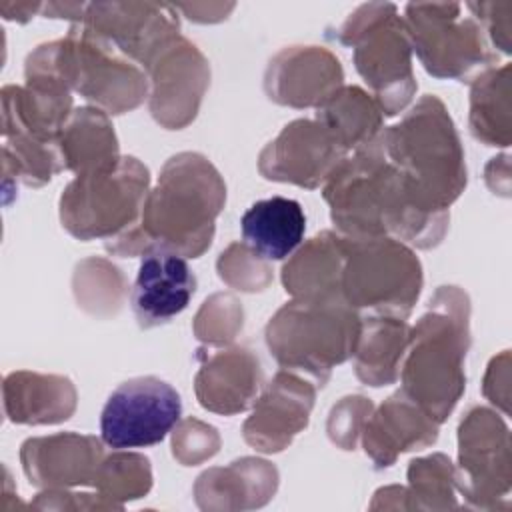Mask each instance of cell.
<instances>
[{
	"instance_id": "cell-1",
	"label": "cell",
	"mask_w": 512,
	"mask_h": 512,
	"mask_svg": "<svg viewBox=\"0 0 512 512\" xmlns=\"http://www.w3.org/2000/svg\"><path fill=\"white\" fill-rule=\"evenodd\" d=\"M224 202L226 184L214 164L198 152H180L162 166L138 222L106 240L104 248L120 258L144 256L150 250L198 258L212 244Z\"/></svg>"
},
{
	"instance_id": "cell-2",
	"label": "cell",
	"mask_w": 512,
	"mask_h": 512,
	"mask_svg": "<svg viewBox=\"0 0 512 512\" xmlns=\"http://www.w3.org/2000/svg\"><path fill=\"white\" fill-rule=\"evenodd\" d=\"M322 196L336 232L348 238L392 236L426 250L442 242L450 222V214H426L410 204L380 134L338 164Z\"/></svg>"
},
{
	"instance_id": "cell-3",
	"label": "cell",
	"mask_w": 512,
	"mask_h": 512,
	"mask_svg": "<svg viewBox=\"0 0 512 512\" xmlns=\"http://www.w3.org/2000/svg\"><path fill=\"white\" fill-rule=\"evenodd\" d=\"M380 140L410 204L426 214H450L468 174L460 136L444 102L434 94L422 96L398 124L380 132Z\"/></svg>"
},
{
	"instance_id": "cell-4",
	"label": "cell",
	"mask_w": 512,
	"mask_h": 512,
	"mask_svg": "<svg viewBox=\"0 0 512 512\" xmlns=\"http://www.w3.org/2000/svg\"><path fill=\"white\" fill-rule=\"evenodd\" d=\"M470 348V300L458 286H440L426 312L410 326L400 366L402 392L442 424L466 390L464 360Z\"/></svg>"
},
{
	"instance_id": "cell-5",
	"label": "cell",
	"mask_w": 512,
	"mask_h": 512,
	"mask_svg": "<svg viewBox=\"0 0 512 512\" xmlns=\"http://www.w3.org/2000/svg\"><path fill=\"white\" fill-rule=\"evenodd\" d=\"M362 314L344 300L286 302L266 324L264 338L280 368L324 386L332 368L354 356Z\"/></svg>"
},
{
	"instance_id": "cell-6",
	"label": "cell",
	"mask_w": 512,
	"mask_h": 512,
	"mask_svg": "<svg viewBox=\"0 0 512 512\" xmlns=\"http://www.w3.org/2000/svg\"><path fill=\"white\" fill-rule=\"evenodd\" d=\"M334 38L352 48L354 66L370 86L384 116H396L412 102L416 94L412 44L394 4L358 6L338 26Z\"/></svg>"
},
{
	"instance_id": "cell-7",
	"label": "cell",
	"mask_w": 512,
	"mask_h": 512,
	"mask_svg": "<svg viewBox=\"0 0 512 512\" xmlns=\"http://www.w3.org/2000/svg\"><path fill=\"white\" fill-rule=\"evenodd\" d=\"M342 298L358 314L406 320L418 302L424 276L412 246L392 238H348Z\"/></svg>"
},
{
	"instance_id": "cell-8",
	"label": "cell",
	"mask_w": 512,
	"mask_h": 512,
	"mask_svg": "<svg viewBox=\"0 0 512 512\" xmlns=\"http://www.w3.org/2000/svg\"><path fill=\"white\" fill-rule=\"evenodd\" d=\"M150 190V172L134 156L116 166L74 176L60 196V222L78 240L104 242L132 228Z\"/></svg>"
},
{
	"instance_id": "cell-9",
	"label": "cell",
	"mask_w": 512,
	"mask_h": 512,
	"mask_svg": "<svg viewBox=\"0 0 512 512\" xmlns=\"http://www.w3.org/2000/svg\"><path fill=\"white\" fill-rule=\"evenodd\" d=\"M46 44L62 80L94 108L124 114L148 98L150 82L144 68L82 24H72L64 38Z\"/></svg>"
},
{
	"instance_id": "cell-10",
	"label": "cell",
	"mask_w": 512,
	"mask_h": 512,
	"mask_svg": "<svg viewBox=\"0 0 512 512\" xmlns=\"http://www.w3.org/2000/svg\"><path fill=\"white\" fill-rule=\"evenodd\" d=\"M404 24L412 52L434 78L472 82L480 72L496 66L484 30L472 16H462V4L410 2Z\"/></svg>"
},
{
	"instance_id": "cell-11",
	"label": "cell",
	"mask_w": 512,
	"mask_h": 512,
	"mask_svg": "<svg viewBox=\"0 0 512 512\" xmlns=\"http://www.w3.org/2000/svg\"><path fill=\"white\" fill-rule=\"evenodd\" d=\"M512 482L510 432L486 406H472L458 426V466L454 484L474 508H498Z\"/></svg>"
},
{
	"instance_id": "cell-12",
	"label": "cell",
	"mask_w": 512,
	"mask_h": 512,
	"mask_svg": "<svg viewBox=\"0 0 512 512\" xmlns=\"http://www.w3.org/2000/svg\"><path fill=\"white\" fill-rule=\"evenodd\" d=\"M180 394L156 376L122 382L100 414L102 442L116 450L146 448L162 442L180 422Z\"/></svg>"
},
{
	"instance_id": "cell-13",
	"label": "cell",
	"mask_w": 512,
	"mask_h": 512,
	"mask_svg": "<svg viewBox=\"0 0 512 512\" xmlns=\"http://www.w3.org/2000/svg\"><path fill=\"white\" fill-rule=\"evenodd\" d=\"M144 72L150 82L148 106L154 120L166 130L186 128L196 118L210 84L206 56L178 34L152 54Z\"/></svg>"
},
{
	"instance_id": "cell-14",
	"label": "cell",
	"mask_w": 512,
	"mask_h": 512,
	"mask_svg": "<svg viewBox=\"0 0 512 512\" xmlns=\"http://www.w3.org/2000/svg\"><path fill=\"white\" fill-rule=\"evenodd\" d=\"M78 24L142 68L158 48L180 34L178 10L154 2H92Z\"/></svg>"
},
{
	"instance_id": "cell-15",
	"label": "cell",
	"mask_w": 512,
	"mask_h": 512,
	"mask_svg": "<svg viewBox=\"0 0 512 512\" xmlns=\"http://www.w3.org/2000/svg\"><path fill=\"white\" fill-rule=\"evenodd\" d=\"M348 152L316 120L298 118L286 124L258 156V170L266 180L314 190Z\"/></svg>"
},
{
	"instance_id": "cell-16",
	"label": "cell",
	"mask_w": 512,
	"mask_h": 512,
	"mask_svg": "<svg viewBox=\"0 0 512 512\" xmlns=\"http://www.w3.org/2000/svg\"><path fill=\"white\" fill-rule=\"evenodd\" d=\"M314 398L316 386L308 378L280 368L252 404V414L244 420L242 436L246 444L264 454L288 448L308 426Z\"/></svg>"
},
{
	"instance_id": "cell-17",
	"label": "cell",
	"mask_w": 512,
	"mask_h": 512,
	"mask_svg": "<svg viewBox=\"0 0 512 512\" xmlns=\"http://www.w3.org/2000/svg\"><path fill=\"white\" fill-rule=\"evenodd\" d=\"M344 86L340 60L324 46H288L266 66V96L290 108H318Z\"/></svg>"
},
{
	"instance_id": "cell-18",
	"label": "cell",
	"mask_w": 512,
	"mask_h": 512,
	"mask_svg": "<svg viewBox=\"0 0 512 512\" xmlns=\"http://www.w3.org/2000/svg\"><path fill=\"white\" fill-rule=\"evenodd\" d=\"M200 368L194 378L196 398L202 408L232 416L248 410L264 382L258 356L244 346L200 348Z\"/></svg>"
},
{
	"instance_id": "cell-19",
	"label": "cell",
	"mask_w": 512,
	"mask_h": 512,
	"mask_svg": "<svg viewBox=\"0 0 512 512\" xmlns=\"http://www.w3.org/2000/svg\"><path fill=\"white\" fill-rule=\"evenodd\" d=\"M104 456L102 440L74 432L28 438L20 448L28 482L44 490L92 486Z\"/></svg>"
},
{
	"instance_id": "cell-20",
	"label": "cell",
	"mask_w": 512,
	"mask_h": 512,
	"mask_svg": "<svg viewBox=\"0 0 512 512\" xmlns=\"http://www.w3.org/2000/svg\"><path fill=\"white\" fill-rule=\"evenodd\" d=\"M196 284L188 258L168 250L146 252L130 290L138 326L154 328L182 314L196 292Z\"/></svg>"
},
{
	"instance_id": "cell-21",
	"label": "cell",
	"mask_w": 512,
	"mask_h": 512,
	"mask_svg": "<svg viewBox=\"0 0 512 512\" xmlns=\"http://www.w3.org/2000/svg\"><path fill=\"white\" fill-rule=\"evenodd\" d=\"M438 426L414 400L398 390L370 412L360 436L366 456L374 468L382 470L392 466L402 452L434 444Z\"/></svg>"
},
{
	"instance_id": "cell-22",
	"label": "cell",
	"mask_w": 512,
	"mask_h": 512,
	"mask_svg": "<svg viewBox=\"0 0 512 512\" xmlns=\"http://www.w3.org/2000/svg\"><path fill=\"white\" fill-rule=\"evenodd\" d=\"M278 488V470L260 458H240L202 472L194 484L202 510H246L264 506Z\"/></svg>"
},
{
	"instance_id": "cell-23",
	"label": "cell",
	"mask_w": 512,
	"mask_h": 512,
	"mask_svg": "<svg viewBox=\"0 0 512 512\" xmlns=\"http://www.w3.org/2000/svg\"><path fill=\"white\" fill-rule=\"evenodd\" d=\"M4 414L14 424H60L68 420L78 402L70 378L16 370L4 376Z\"/></svg>"
},
{
	"instance_id": "cell-24",
	"label": "cell",
	"mask_w": 512,
	"mask_h": 512,
	"mask_svg": "<svg viewBox=\"0 0 512 512\" xmlns=\"http://www.w3.org/2000/svg\"><path fill=\"white\" fill-rule=\"evenodd\" d=\"M344 258V236L324 230L290 256L282 268V286L292 298L300 300H344Z\"/></svg>"
},
{
	"instance_id": "cell-25",
	"label": "cell",
	"mask_w": 512,
	"mask_h": 512,
	"mask_svg": "<svg viewBox=\"0 0 512 512\" xmlns=\"http://www.w3.org/2000/svg\"><path fill=\"white\" fill-rule=\"evenodd\" d=\"M56 150L62 170L76 176L108 170L122 158L108 114L94 106H82L70 114L56 140Z\"/></svg>"
},
{
	"instance_id": "cell-26",
	"label": "cell",
	"mask_w": 512,
	"mask_h": 512,
	"mask_svg": "<svg viewBox=\"0 0 512 512\" xmlns=\"http://www.w3.org/2000/svg\"><path fill=\"white\" fill-rule=\"evenodd\" d=\"M242 242L264 260H284L304 240L306 216L300 202L272 196L254 202L240 220Z\"/></svg>"
},
{
	"instance_id": "cell-27",
	"label": "cell",
	"mask_w": 512,
	"mask_h": 512,
	"mask_svg": "<svg viewBox=\"0 0 512 512\" xmlns=\"http://www.w3.org/2000/svg\"><path fill=\"white\" fill-rule=\"evenodd\" d=\"M410 326L402 318L362 316L360 336L354 350L356 378L368 386H388L400 376L408 348Z\"/></svg>"
},
{
	"instance_id": "cell-28",
	"label": "cell",
	"mask_w": 512,
	"mask_h": 512,
	"mask_svg": "<svg viewBox=\"0 0 512 512\" xmlns=\"http://www.w3.org/2000/svg\"><path fill=\"white\" fill-rule=\"evenodd\" d=\"M314 120L350 154L384 130V112L372 94L358 86H342L318 108Z\"/></svg>"
},
{
	"instance_id": "cell-29",
	"label": "cell",
	"mask_w": 512,
	"mask_h": 512,
	"mask_svg": "<svg viewBox=\"0 0 512 512\" xmlns=\"http://www.w3.org/2000/svg\"><path fill=\"white\" fill-rule=\"evenodd\" d=\"M468 126L486 146H510V64L490 66L472 80Z\"/></svg>"
},
{
	"instance_id": "cell-30",
	"label": "cell",
	"mask_w": 512,
	"mask_h": 512,
	"mask_svg": "<svg viewBox=\"0 0 512 512\" xmlns=\"http://www.w3.org/2000/svg\"><path fill=\"white\" fill-rule=\"evenodd\" d=\"M454 488V464L446 454L416 458L408 466V486H400V508H458Z\"/></svg>"
},
{
	"instance_id": "cell-31",
	"label": "cell",
	"mask_w": 512,
	"mask_h": 512,
	"mask_svg": "<svg viewBox=\"0 0 512 512\" xmlns=\"http://www.w3.org/2000/svg\"><path fill=\"white\" fill-rule=\"evenodd\" d=\"M92 488L122 508V502L142 498L152 488L150 460L134 452H114L102 458Z\"/></svg>"
},
{
	"instance_id": "cell-32",
	"label": "cell",
	"mask_w": 512,
	"mask_h": 512,
	"mask_svg": "<svg viewBox=\"0 0 512 512\" xmlns=\"http://www.w3.org/2000/svg\"><path fill=\"white\" fill-rule=\"evenodd\" d=\"M74 296L90 314H114L124 298L126 282L120 270L102 258H88L76 266Z\"/></svg>"
},
{
	"instance_id": "cell-33",
	"label": "cell",
	"mask_w": 512,
	"mask_h": 512,
	"mask_svg": "<svg viewBox=\"0 0 512 512\" xmlns=\"http://www.w3.org/2000/svg\"><path fill=\"white\" fill-rule=\"evenodd\" d=\"M242 306L230 294H214L204 300L194 318V334L210 348L228 346L242 330Z\"/></svg>"
},
{
	"instance_id": "cell-34",
	"label": "cell",
	"mask_w": 512,
	"mask_h": 512,
	"mask_svg": "<svg viewBox=\"0 0 512 512\" xmlns=\"http://www.w3.org/2000/svg\"><path fill=\"white\" fill-rule=\"evenodd\" d=\"M218 276L234 290L260 292L272 282L268 260L260 258L244 242L230 244L216 262Z\"/></svg>"
},
{
	"instance_id": "cell-35",
	"label": "cell",
	"mask_w": 512,
	"mask_h": 512,
	"mask_svg": "<svg viewBox=\"0 0 512 512\" xmlns=\"http://www.w3.org/2000/svg\"><path fill=\"white\" fill-rule=\"evenodd\" d=\"M220 438L216 428L188 418L178 424L172 432V454L182 466H196L218 452Z\"/></svg>"
},
{
	"instance_id": "cell-36",
	"label": "cell",
	"mask_w": 512,
	"mask_h": 512,
	"mask_svg": "<svg viewBox=\"0 0 512 512\" xmlns=\"http://www.w3.org/2000/svg\"><path fill=\"white\" fill-rule=\"evenodd\" d=\"M374 410L370 398L364 396H346L332 406L326 432L330 440L342 450H354L362 426L370 412Z\"/></svg>"
},
{
	"instance_id": "cell-37",
	"label": "cell",
	"mask_w": 512,
	"mask_h": 512,
	"mask_svg": "<svg viewBox=\"0 0 512 512\" xmlns=\"http://www.w3.org/2000/svg\"><path fill=\"white\" fill-rule=\"evenodd\" d=\"M466 8L472 18L488 34L490 42L504 54H510V30H512V2H468Z\"/></svg>"
},
{
	"instance_id": "cell-38",
	"label": "cell",
	"mask_w": 512,
	"mask_h": 512,
	"mask_svg": "<svg viewBox=\"0 0 512 512\" xmlns=\"http://www.w3.org/2000/svg\"><path fill=\"white\" fill-rule=\"evenodd\" d=\"M174 8L184 12L190 20L206 24L224 20L234 10V4H176Z\"/></svg>"
},
{
	"instance_id": "cell-39",
	"label": "cell",
	"mask_w": 512,
	"mask_h": 512,
	"mask_svg": "<svg viewBox=\"0 0 512 512\" xmlns=\"http://www.w3.org/2000/svg\"><path fill=\"white\" fill-rule=\"evenodd\" d=\"M86 12V4L84 2H48L42 4V14H46V18H68L74 20V24L82 22Z\"/></svg>"
},
{
	"instance_id": "cell-40",
	"label": "cell",
	"mask_w": 512,
	"mask_h": 512,
	"mask_svg": "<svg viewBox=\"0 0 512 512\" xmlns=\"http://www.w3.org/2000/svg\"><path fill=\"white\" fill-rule=\"evenodd\" d=\"M0 12L4 14L6 20H16V22H26L30 20L36 12H42V4L38 2H2Z\"/></svg>"
}]
</instances>
